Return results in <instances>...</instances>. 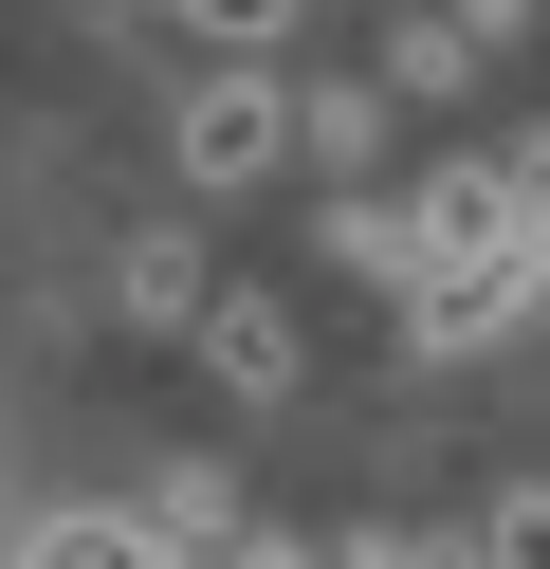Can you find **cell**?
Returning <instances> with one entry per match:
<instances>
[{
  "label": "cell",
  "instance_id": "obj_5",
  "mask_svg": "<svg viewBox=\"0 0 550 569\" xmlns=\"http://www.w3.org/2000/svg\"><path fill=\"white\" fill-rule=\"evenodd\" d=\"M477 569H550V478H513L496 515H477Z\"/></svg>",
  "mask_w": 550,
  "mask_h": 569
},
{
  "label": "cell",
  "instance_id": "obj_3",
  "mask_svg": "<svg viewBox=\"0 0 550 569\" xmlns=\"http://www.w3.org/2000/svg\"><path fill=\"white\" fill-rule=\"evenodd\" d=\"M202 368L239 386V405H276V386H293V295H239V276H220V312H202Z\"/></svg>",
  "mask_w": 550,
  "mask_h": 569
},
{
  "label": "cell",
  "instance_id": "obj_4",
  "mask_svg": "<svg viewBox=\"0 0 550 569\" xmlns=\"http://www.w3.org/2000/svg\"><path fill=\"white\" fill-rule=\"evenodd\" d=\"M166 19H183L202 56H239V74H276V38L312 19V0H166Z\"/></svg>",
  "mask_w": 550,
  "mask_h": 569
},
{
  "label": "cell",
  "instance_id": "obj_1",
  "mask_svg": "<svg viewBox=\"0 0 550 569\" xmlns=\"http://www.w3.org/2000/svg\"><path fill=\"white\" fill-rule=\"evenodd\" d=\"M532 276H550L532 184H513V166H440L422 221H403V312L459 349V331H513V312H532Z\"/></svg>",
  "mask_w": 550,
  "mask_h": 569
},
{
  "label": "cell",
  "instance_id": "obj_6",
  "mask_svg": "<svg viewBox=\"0 0 550 569\" xmlns=\"http://www.w3.org/2000/svg\"><path fill=\"white\" fill-rule=\"evenodd\" d=\"M367 569H477V532H386Z\"/></svg>",
  "mask_w": 550,
  "mask_h": 569
},
{
  "label": "cell",
  "instance_id": "obj_2",
  "mask_svg": "<svg viewBox=\"0 0 550 569\" xmlns=\"http://www.w3.org/2000/svg\"><path fill=\"white\" fill-rule=\"evenodd\" d=\"M166 148H183V184H276V166H293V92L276 74H220V92H183Z\"/></svg>",
  "mask_w": 550,
  "mask_h": 569
}]
</instances>
